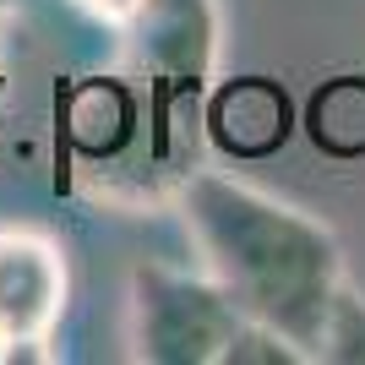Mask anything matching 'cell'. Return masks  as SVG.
I'll return each mask as SVG.
<instances>
[{
    "label": "cell",
    "mask_w": 365,
    "mask_h": 365,
    "mask_svg": "<svg viewBox=\"0 0 365 365\" xmlns=\"http://www.w3.org/2000/svg\"><path fill=\"white\" fill-rule=\"evenodd\" d=\"M180 218L207 273L240 305V317L284 333L317 360L327 305L344 284V251L333 229L224 169L185 175Z\"/></svg>",
    "instance_id": "cell-1"
},
{
    "label": "cell",
    "mask_w": 365,
    "mask_h": 365,
    "mask_svg": "<svg viewBox=\"0 0 365 365\" xmlns=\"http://www.w3.org/2000/svg\"><path fill=\"white\" fill-rule=\"evenodd\" d=\"M66 257L49 235L0 229V344L49 338L66 311Z\"/></svg>",
    "instance_id": "cell-3"
},
{
    "label": "cell",
    "mask_w": 365,
    "mask_h": 365,
    "mask_svg": "<svg viewBox=\"0 0 365 365\" xmlns=\"http://www.w3.org/2000/svg\"><path fill=\"white\" fill-rule=\"evenodd\" d=\"M305 365L311 354L294 349L284 333H273V327H262V322H240V333H235V344L224 349V365Z\"/></svg>",
    "instance_id": "cell-8"
},
{
    "label": "cell",
    "mask_w": 365,
    "mask_h": 365,
    "mask_svg": "<svg viewBox=\"0 0 365 365\" xmlns=\"http://www.w3.org/2000/svg\"><path fill=\"white\" fill-rule=\"evenodd\" d=\"M131 354L148 365H224V349L240 333V305L213 273L180 267H137L131 273Z\"/></svg>",
    "instance_id": "cell-2"
},
{
    "label": "cell",
    "mask_w": 365,
    "mask_h": 365,
    "mask_svg": "<svg viewBox=\"0 0 365 365\" xmlns=\"http://www.w3.org/2000/svg\"><path fill=\"white\" fill-rule=\"evenodd\" d=\"M6 16H11V0H0V22H6Z\"/></svg>",
    "instance_id": "cell-10"
},
{
    "label": "cell",
    "mask_w": 365,
    "mask_h": 365,
    "mask_svg": "<svg viewBox=\"0 0 365 365\" xmlns=\"http://www.w3.org/2000/svg\"><path fill=\"white\" fill-rule=\"evenodd\" d=\"M93 22H104V28H131L142 11V0H76Z\"/></svg>",
    "instance_id": "cell-9"
},
{
    "label": "cell",
    "mask_w": 365,
    "mask_h": 365,
    "mask_svg": "<svg viewBox=\"0 0 365 365\" xmlns=\"http://www.w3.org/2000/svg\"><path fill=\"white\" fill-rule=\"evenodd\" d=\"M317 360L327 365H365V294H354L349 284H338L327 322L317 338Z\"/></svg>",
    "instance_id": "cell-7"
},
{
    "label": "cell",
    "mask_w": 365,
    "mask_h": 365,
    "mask_svg": "<svg viewBox=\"0 0 365 365\" xmlns=\"http://www.w3.org/2000/svg\"><path fill=\"white\" fill-rule=\"evenodd\" d=\"M207 137L229 158H267L294 137V98L273 76H235L207 98Z\"/></svg>",
    "instance_id": "cell-5"
},
{
    "label": "cell",
    "mask_w": 365,
    "mask_h": 365,
    "mask_svg": "<svg viewBox=\"0 0 365 365\" xmlns=\"http://www.w3.org/2000/svg\"><path fill=\"white\" fill-rule=\"evenodd\" d=\"M305 137L327 158H360L365 153V76L344 71L327 76L305 104Z\"/></svg>",
    "instance_id": "cell-6"
},
{
    "label": "cell",
    "mask_w": 365,
    "mask_h": 365,
    "mask_svg": "<svg viewBox=\"0 0 365 365\" xmlns=\"http://www.w3.org/2000/svg\"><path fill=\"white\" fill-rule=\"evenodd\" d=\"M131 49L164 82H207L218 61V6L213 0H142L131 22Z\"/></svg>",
    "instance_id": "cell-4"
}]
</instances>
